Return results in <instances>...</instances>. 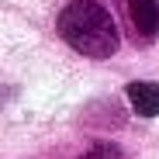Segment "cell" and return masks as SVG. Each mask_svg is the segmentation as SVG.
<instances>
[{"instance_id":"obj_3","label":"cell","mask_w":159,"mask_h":159,"mask_svg":"<svg viewBox=\"0 0 159 159\" xmlns=\"http://www.w3.org/2000/svg\"><path fill=\"white\" fill-rule=\"evenodd\" d=\"M128 14H131L135 31L145 42H152L159 35V0H128Z\"/></svg>"},{"instance_id":"obj_2","label":"cell","mask_w":159,"mask_h":159,"mask_svg":"<svg viewBox=\"0 0 159 159\" xmlns=\"http://www.w3.org/2000/svg\"><path fill=\"white\" fill-rule=\"evenodd\" d=\"M125 97H128L131 111H135L139 118H156V114H159V83L135 80V83L125 87Z\"/></svg>"},{"instance_id":"obj_4","label":"cell","mask_w":159,"mask_h":159,"mask_svg":"<svg viewBox=\"0 0 159 159\" xmlns=\"http://www.w3.org/2000/svg\"><path fill=\"white\" fill-rule=\"evenodd\" d=\"M83 159H121V149L111 145V142H100V145H93Z\"/></svg>"},{"instance_id":"obj_1","label":"cell","mask_w":159,"mask_h":159,"mask_svg":"<svg viewBox=\"0 0 159 159\" xmlns=\"http://www.w3.org/2000/svg\"><path fill=\"white\" fill-rule=\"evenodd\" d=\"M59 38L87 59H107L118 52V28L107 7L97 0H73L59 11Z\"/></svg>"}]
</instances>
